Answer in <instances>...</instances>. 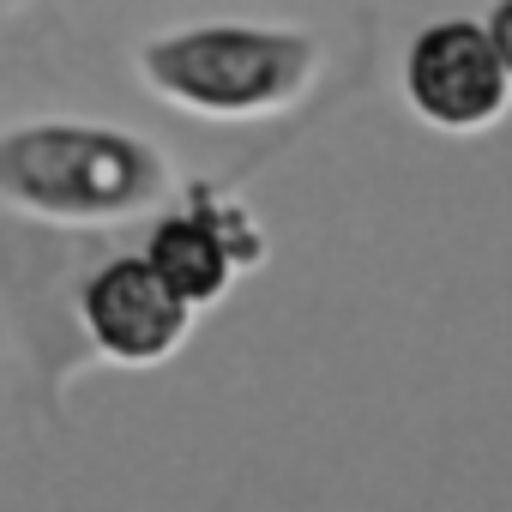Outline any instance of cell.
Returning <instances> with one entry per match:
<instances>
[{"instance_id": "1", "label": "cell", "mask_w": 512, "mask_h": 512, "mask_svg": "<svg viewBox=\"0 0 512 512\" xmlns=\"http://www.w3.org/2000/svg\"><path fill=\"white\" fill-rule=\"evenodd\" d=\"M320 61L326 55L308 31L278 25H193L139 49L145 85L211 121H253L302 103L320 79Z\"/></svg>"}, {"instance_id": "2", "label": "cell", "mask_w": 512, "mask_h": 512, "mask_svg": "<svg viewBox=\"0 0 512 512\" xmlns=\"http://www.w3.org/2000/svg\"><path fill=\"white\" fill-rule=\"evenodd\" d=\"M0 193L67 223H109L157 205L169 193V163L133 133L49 121L0 139Z\"/></svg>"}, {"instance_id": "3", "label": "cell", "mask_w": 512, "mask_h": 512, "mask_svg": "<svg viewBox=\"0 0 512 512\" xmlns=\"http://www.w3.org/2000/svg\"><path fill=\"white\" fill-rule=\"evenodd\" d=\"M398 79H404V103L434 133H482L512 103V85L500 73V55L482 19H464V13L422 25L404 49Z\"/></svg>"}, {"instance_id": "4", "label": "cell", "mask_w": 512, "mask_h": 512, "mask_svg": "<svg viewBox=\"0 0 512 512\" xmlns=\"http://www.w3.org/2000/svg\"><path fill=\"white\" fill-rule=\"evenodd\" d=\"M145 260L157 266V278L181 302L211 308L235 284V272H247V266L266 260V235H260V223L247 217V205H235L217 187L193 181L181 193V205L151 223Z\"/></svg>"}, {"instance_id": "5", "label": "cell", "mask_w": 512, "mask_h": 512, "mask_svg": "<svg viewBox=\"0 0 512 512\" xmlns=\"http://www.w3.org/2000/svg\"><path fill=\"white\" fill-rule=\"evenodd\" d=\"M193 302H181L145 253H115L103 260L85 290H79V326L85 338L127 368H151L163 356L181 350V338L193 332Z\"/></svg>"}, {"instance_id": "6", "label": "cell", "mask_w": 512, "mask_h": 512, "mask_svg": "<svg viewBox=\"0 0 512 512\" xmlns=\"http://www.w3.org/2000/svg\"><path fill=\"white\" fill-rule=\"evenodd\" d=\"M482 31H488V43H494V55H500V73H506V85H512V0H494V7L482 13Z\"/></svg>"}, {"instance_id": "7", "label": "cell", "mask_w": 512, "mask_h": 512, "mask_svg": "<svg viewBox=\"0 0 512 512\" xmlns=\"http://www.w3.org/2000/svg\"><path fill=\"white\" fill-rule=\"evenodd\" d=\"M0 7H7V0H0Z\"/></svg>"}]
</instances>
